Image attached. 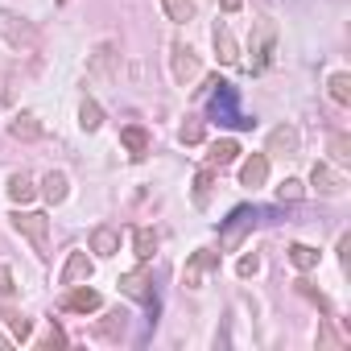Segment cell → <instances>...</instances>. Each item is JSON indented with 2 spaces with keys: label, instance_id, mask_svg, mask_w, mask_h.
<instances>
[{
  "label": "cell",
  "instance_id": "ac0fdd59",
  "mask_svg": "<svg viewBox=\"0 0 351 351\" xmlns=\"http://www.w3.org/2000/svg\"><path fill=\"white\" fill-rule=\"evenodd\" d=\"M240 161V145L232 141V136H219L215 145H211V153H207V165L211 169H228V165H236Z\"/></svg>",
  "mask_w": 351,
  "mask_h": 351
},
{
  "label": "cell",
  "instance_id": "8992f818",
  "mask_svg": "<svg viewBox=\"0 0 351 351\" xmlns=\"http://www.w3.org/2000/svg\"><path fill=\"white\" fill-rule=\"evenodd\" d=\"M9 219H13V228H17L25 240H34V248H38L42 256L50 252V219H46L42 211H13Z\"/></svg>",
  "mask_w": 351,
  "mask_h": 351
},
{
  "label": "cell",
  "instance_id": "4316f807",
  "mask_svg": "<svg viewBox=\"0 0 351 351\" xmlns=\"http://www.w3.org/2000/svg\"><path fill=\"white\" fill-rule=\"evenodd\" d=\"M211 182H215V169L203 165V169L195 173V207H207V199H211Z\"/></svg>",
  "mask_w": 351,
  "mask_h": 351
},
{
  "label": "cell",
  "instance_id": "5b68a950",
  "mask_svg": "<svg viewBox=\"0 0 351 351\" xmlns=\"http://www.w3.org/2000/svg\"><path fill=\"white\" fill-rule=\"evenodd\" d=\"M169 75H173V83H178V87H191L203 75V62H199L195 46H186V42H173L169 46Z\"/></svg>",
  "mask_w": 351,
  "mask_h": 351
},
{
  "label": "cell",
  "instance_id": "ba28073f",
  "mask_svg": "<svg viewBox=\"0 0 351 351\" xmlns=\"http://www.w3.org/2000/svg\"><path fill=\"white\" fill-rule=\"evenodd\" d=\"M310 186L318 191V195H326V199H339L343 191H347V178L335 169V165H326V161H314V169H310Z\"/></svg>",
  "mask_w": 351,
  "mask_h": 351
},
{
  "label": "cell",
  "instance_id": "ffe728a7",
  "mask_svg": "<svg viewBox=\"0 0 351 351\" xmlns=\"http://www.w3.org/2000/svg\"><path fill=\"white\" fill-rule=\"evenodd\" d=\"M91 252L95 256H116L120 252V232L116 228H95L91 232Z\"/></svg>",
  "mask_w": 351,
  "mask_h": 351
},
{
  "label": "cell",
  "instance_id": "5bb4252c",
  "mask_svg": "<svg viewBox=\"0 0 351 351\" xmlns=\"http://www.w3.org/2000/svg\"><path fill=\"white\" fill-rule=\"evenodd\" d=\"M120 145H124V149H128V153L141 161V157H149V149H153V136H149L141 124H124V128H120Z\"/></svg>",
  "mask_w": 351,
  "mask_h": 351
},
{
  "label": "cell",
  "instance_id": "83f0119b",
  "mask_svg": "<svg viewBox=\"0 0 351 351\" xmlns=\"http://www.w3.org/2000/svg\"><path fill=\"white\" fill-rule=\"evenodd\" d=\"M203 132H207V128H203V116H186L182 128H178V141H182V145H203Z\"/></svg>",
  "mask_w": 351,
  "mask_h": 351
},
{
  "label": "cell",
  "instance_id": "3957f363",
  "mask_svg": "<svg viewBox=\"0 0 351 351\" xmlns=\"http://www.w3.org/2000/svg\"><path fill=\"white\" fill-rule=\"evenodd\" d=\"M207 112H211V120H219V124H228V128H252V124H256L252 116L240 112V95H236V87L223 83V79H219V91L211 95V108H207Z\"/></svg>",
  "mask_w": 351,
  "mask_h": 351
},
{
  "label": "cell",
  "instance_id": "484cf974",
  "mask_svg": "<svg viewBox=\"0 0 351 351\" xmlns=\"http://www.w3.org/2000/svg\"><path fill=\"white\" fill-rule=\"evenodd\" d=\"M289 261H293V269L310 273V269H318V248H310V244H289Z\"/></svg>",
  "mask_w": 351,
  "mask_h": 351
},
{
  "label": "cell",
  "instance_id": "277c9868",
  "mask_svg": "<svg viewBox=\"0 0 351 351\" xmlns=\"http://www.w3.org/2000/svg\"><path fill=\"white\" fill-rule=\"evenodd\" d=\"M256 219H261L256 207H236V211L219 223V248H223V252H236V248L244 244V236L256 228Z\"/></svg>",
  "mask_w": 351,
  "mask_h": 351
},
{
  "label": "cell",
  "instance_id": "52a82bcc",
  "mask_svg": "<svg viewBox=\"0 0 351 351\" xmlns=\"http://www.w3.org/2000/svg\"><path fill=\"white\" fill-rule=\"evenodd\" d=\"M219 269V252H211V248H199L186 265H182V285L186 289H203V281H207V273H215Z\"/></svg>",
  "mask_w": 351,
  "mask_h": 351
},
{
  "label": "cell",
  "instance_id": "4dcf8cb0",
  "mask_svg": "<svg viewBox=\"0 0 351 351\" xmlns=\"http://www.w3.org/2000/svg\"><path fill=\"white\" fill-rule=\"evenodd\" d=\"M343 343H347V339L330 330V314H326V318H322V330H318V347H330V351H339Z\"/></svg>",
  "mask_w": 351,
  "mask_h": 351
},
{
  "label": "cell",
  "instance_id": "4fadbf2b",
  "mask_svg": "<svg viewBox=\"0 0 351 351\" xmlns=\"http://www.w3.org/2000/svg\"><path fill=\"white\" fill-rule=\"evenodd\" d=\"M265 182H269V157H265V153L244 157V165H240V186L256 191V186H265Z\"/></svg>",
  "mask_w": 351,
  "mask_h": 351
},
{
  "label": "cell",
  "instance_id": "1f68e13d",
  "mask_svg": "<svg viewBox=\"0 0 351 351\" xmlns=\"http://www.w3.org/2000/svg\"><path fill=\"white\" fill-rule=\"evenodd\" d=\"M330 157H335V161H351V141H347L343 132L330 136Z\"/></svg>",
  "mask_w": 351,
  "mask_h": 351
},
{
  "label": "cell",
  "instance_id": "8fae6325",
  "mask_svg": "<svg viewBox=\"0 0 351 351\" xmlns=\"http://www.w3.org/2000/svg\"><path fill=\"white\" fill-rule=\"evenodd\" d=\"M116 46L112 42H104V46H95L91 50V58H87V75L91 79H116Z\"/></svg>",
  "mask_w": 351,
  "mask_h": 351
},
{
  "label": "cell",
  "instance_id": "836d02e7",
  "mask_svg": "<svg viewBox=\"0 0 351 351\" xmlns=\"http://www.w3.org/2000/svg\"><path fill=\"white\" fill-rule=\"evenodd\" d=\"M42 347H66V335H62L58 326H50V330H46V339H42Z\"/></svg>",
  "mask_w": 351,
  "mask_h": 351
},
{
  "label": "cell",
  "instance_id": "d6986e66",
  "mask_svg": "<svg viewBox=\"0 0 351 351\" xmlns=\"http://www.w3.org/2000/svg\"><path fill=\"white\" fill-rule=\"evenodd\" d=\"M161 13L173 21V25H191L199 17V5L195 0H161Z\"/></svg>",
  "mask_w": 351,
  "mask_h": 351
},
{
  "label": "cell",
  "instance_id": "7402d4cb",
  "mask_svg": "<svg viewBox=\"0 0 351 351\" xmlns=\"http://www.w3.org/2000/svg\"><path fill=\"white\" fill-rule=\"evenodd\" d=\"M79 124H83V132H99L104 128V108L95 99H83L79 104Z\"/></svg>",
  "mask_w": 351,
  "mask_h": 351
},
{
  "label": "cell",
  "instance_id": "9c48e42d",
  "mask_svg": "<svg viewBox=\"0 0 351 351\" xmlns=\"http://www.w3.org/2000/svg\"><path fill=\"white\" fill-rule=\"evenodd\" d=\"M99 306H104V298H99V289H91L87 281H79V285H66L62 310H71V314H91V310H99Z\"/></svg>",
  "mask_w": 351,
  "mask_h": 351
},
{
  "label": "cell",
  "instance_id": "d6a6232c",
  "mask_svg": "<svg viewBox=\"0 0 351 351\" xmlns=\"http://www.w3.org/2000/svg\"><path fill=\"white\" fill-rule=\"evenodd\" d=\"M236 273H240V277H256V273H261V256H256V252H252V256H240Z\"/></svg>",
  "mask_w": 351,
  "mask_h": 351
},
{
  "label": "cell",
  "instance_id": "7a4b0ae2",
  "mask_svg": "<svg viewBox=\"0 0 351 351\" xmlns=\"http://www.w3.org/2000/svg\"><path fill=\"white\" fill-rule=\"evenodd\" d=\"M248 50H252L248 71H252V75L269 71V62H273V54H277V25H273V17H256V21H252V42H248Z\"/></svg>",
  "mask_w": 351,
  "mask_h": 351
},
{
  "label": "cell",
  "instance_id": "44dd1931",
  "mask_svg": "<svg viewBox=\"0 0 351 351\" xmlns=\"http://www.w3.org/2000/svg\"><path fill=\"white\" fill-rule=\"evenodd\" d=\"M34 195H38V186H34V178H29L25 169L9 173V199H13V203H29Z\"/></svg>",
  "mask_w": 351,
  "mask_h": 351
},
{
  "label": "cell",
  "instance_id": "f546056e",
  "mask_svg": "<svg viewBox=\"0 0 351 351\" xmlns=\"http://www.w3.org/2000/svg\"><path fill=\"white\" fill-rule=\"evenodd\" d=\"M5 322H9V330H13L17 339H29V318H25L21 310H13V306H5Z\"/></svg>",
  "mask_w": 351,
  "mask_h": 351
},
{
  "label": "cell",
  "instance_id": "8d00e7d4",
  "mask_svg": "<svg viewBox=\"0 0 351 351\" xmlns=\"http://www.w3.org/2000/svg\"><path fill=\"white\" fill-rule=\"evenodd\" d=\"M58 5H71V0H58Z\"/></svg>",
  "mask_w": 351,
  "mask_h": 351
},
{
  "label": "cell",
  "instance_id": "e0dca14e",
  "mask_svg": "<svg viewBox=\"0 0 351 351\" xmlns=\"http://www.w3.org/2000/svg\"><path fill=\"white\" fill-rule=\"evenodd\" d=\"M42 132H46V128H42V120H38L34 112H21V116L9 120V136H13V141H42Z\"/></svg>",
  "mask_w": 351,
  "mask_h": 351
},
{
  "label": "cell",
  "instance_id": "9a60e30c",
  "mask_svg": "<svg viewBox=\"0 0 351 351\" xmlns=\"http://www.w3.org/2000/svg\"><path fill=\"white\" fill-rule=\"evenodd\" d=\"M58 281H62V285L91 281V256H87V252H71V256H66V265H62V273H58Z\"/></svg>",
  "mask_w": 351,
  "mask_h": 351
},
{
  "label": "cell",
  "instance_id": "d590c367",
  "mask_svg": "<svg viewBox=\"0 0 351 351\" xmlns=\"http://www.w3.org/2000/svg\"><path fill=\"white\" fill-rule=\"evenodd\" d=\"M223 9H228V13H236V9H240V0H223Z\"/></svg>",
  "mask_w": 351,
  "mask_h": 351
},
{
  "label": "cell",
  "instance_id": "d4e9b609",
  "mask_svg": "<svg viewBox=\"0 0 351 351\" xmlns=\"http://www.w3.org/2000/svg\"><path fill=\"white\" fill-rule=\"evenodd\" d=\"M132 248H136L141 261H153V252H157V232H153V228H136V232H132Z\"/></svg>",
  "mask_w": 351,
  "mask_h": 351
},
{
  "label": "cell",
  "instance_id": "cb8c5ba5",
  "mask_svg": "<svg viewBox=\"0 0 351 351\" xmlns=\"http://www.w3.org/2000/svg\"><path fill=\"white\" fill-rule=\"evenodd\" d=\"M326 91H330L335 104H351V75H347V71H335V75L326 79Z\"/></svg>",
  "mask_w": 351,
  "mask_h": 351
},
{
  "label": "cell",
  "instance_id": "30bf717a",
  "mask_svg": "<svg viewBox=\"0 0 351 351\" xmlns=\"http://www.w3.org/2000/svg\"><path fill=\"white\" fill-rule=\"evenodd\" d=\"M211 46H215V54H219L223 66H236V62H240V46H236L228 21H215V25H211Z\"/></svg>",
  "mask_w": 351,
  "mask_h": 351
},
{
  "label": "cell",
  "instance_id": "f1b7e54d",
  "mask_svg": "<svg viewBox=\"0 0 351 351\" xmlns=\"http://www.w3.org/2000/svg\"><path fill=\"white\" fill-rule=\"evenodd\" d=\"M302 195H306V182H302V178H285V182L277 186V199H281V203H298Z\"/></svg>",
  "mask_w": 351,
  "mask_h": 351
},
{
  "label": "cell",
  "instance_id": "603a6c76",
  "mask_svg": "<svg viewBox=\"0 0 351 351\" xmlns=\"http://www.w3.org/2000/svg\"><path fill=\"white\" fill-rule=\"evenodd\" d=\"M124 322H128V314H124V310H108V314H104V322L95 326V335H99V339H120V335H124Z\"/></svg>",
  "mask_w": 351,
  "mask_h": 351
},
{
  "label": "cell",
  "instance_id": "6da1fadb",
  "mask_svg": "<svg viewBox=\"0 0 351 351\" xmlns=\"http://www.w3.org/2000/svg\"><path fill=\"white\" fill-rule=\"evenodd\" d=\"M0 38H5L13 50H38L42 46V29L29 17L13 13V9H0Z\"/></svg>",
  "mask_w": 351,
  "mask_h": 351
},
{
  "label": "cell",
  "instance_id": "e575fe53",
  "mask_svg": "<svg viewBox=\"0 0 351 351\" xmlns=\"http://www.w3.org/2000/svg\"><path fill=\"white\" fill-rule=\"evenodd\" d=\"M13 289H17V285H13V273H9L5 265H0V298H9Z\"/></svg>",
  "mask_w": 351,
  "mask_h": 351
},
{
  "label": "cell",
  "instance_id": "2e32d148",
  "mask_svg": "<svg viewBox=\"0 0 351 351\" xmlns=\"http://www.w3.org/2000/svg\"><path fill=\"white\" fill-rule=\"evenodd\" d=\"M66 195H71V178H66L62 169H50L46 178H42V199L50 207H58V203H66Z\"/></svg>",
  "mask_w": 351,
  "mask_h": 351
},
{
  "label": "cell",
  "instance_id": "7c38bea8",
  "mask_svg": "<svg viewBox=\"0 0 351 351\" xmlns=\"http://www.w3.org/2000/svg\"><path fill=\"white\" fill-rule=\"evenodd\" d=\"M298 145H302V132H298L293 124H277V128L269 132V149H265V153H273V157H293Z\"/></svg>",
  "mask_w": 351,
  "mask_h": 351
}]
</instances>
